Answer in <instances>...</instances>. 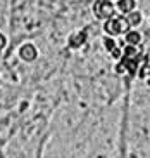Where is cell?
Instances as JSON below:
<instances>
[{
  "mask_svg": "<svg viewBox=\"0 0 150 158\" xmlns=\"http://www.w3.org/2000/svg\"><path fill=\"white\" fill-rule=\"evenodd\" d=\"M138 61H140V57H138V51H137V47L131 44V45H128L126 49H124L123 63L117 64V71H119V73H123V71L128 70L131 75H135V73H137Z\"/></svg>",
  "mask_w": 150,
  "mask_h": 158,
  "instance_id": "6da1fadb",
  "label": "cell"
},
{
  "mask_svg": "<svg viewBox=\"0 0 150 158\" xmlns=\"http://www.w3.org/2000/svg\"><path fill=\"white\" fill-rule=\"evenodd\" d=\"M104 30L109 35H123L129 30V21L123 16H119V18H109V21L105 23Z\"/></svg>",
  "mask_w": 150,
  "mask_h": 158,
  "instance_id": "7a4b0ae2",
  "label": "cell"
},
{
  "mask_svg": "<svg viewBox=\"0 0 150 158\" xmlns=\"http://www.w3.org/2000/svg\"><path fill=\"white\" fill-rule=\"evenodd\" d=\"M93 12L98 19H109L110 16H114V5L109 0H98L93 5Z\"/></svg>",
  "mask_w": 150,
  "mask_h": 158,
  "instance_id": "3957f363",
  "label": "cell"
},
{
  "mask_svg": "<svg viewBox=\"0 0 150 158\" xmlns=\"http://www.w3.org/2000/svg\"><path fill=\"white\" fill-rule=\"evenodd\" d=\"M21 57L24 61H33L37 57V49L31 45V44H26V45L21 47Z\"/></svg>",
  "mask_w": 150,
  "mask_h": 158,
  "instance_id": "277c9868",
  "label": "cell"
},
{
  "mask_svg": "<svg viewBox=\"0 0 150 158\" xmlns=\"http://www.w3.org/2000/svg\"><path fill=\"white\" fill-rule=\"evenodd\" d=\"M85 40H87V33H76L74 37H71V40H69V44H71V47H79L81 44H85Z\"/></svg>",
  "mask_w": 150,
  "mask_h": 158,
  "instance_id": "5b68a950",
  "label": "cell"
},
{
  "mask_svg": "<svg viewBox=\"0 0 150 158\" xmlns=\"http://www.w3.org/2000/svg\"><path fill=\"white\" fill-rule=\"evenodd\" d=\"M104 44H105V49L112 52L114 57H119V54H121V52H119V49L116 47V42H114V40H110V38H105Z\"/></svg>",
  "mask_w": 150,
  "mask_h": 158,
  "instance_id": "8992f818",
  "label": "cell"
},
{
  "mask_svg": "<svg viewBox=\"0 0 150 158\" xmlns=\"http://www.w3.org/2000/svg\"><path fill=\"white\" fill-rule=\"evenodd\" d=\"M119 9L123 12H131L135 9V0H119Z\"/></svg>",
  "mask_w": 150,
  "mask_h": 158,
  "instance_id": "52a82bcc",
  "label": "cell"
},
{
  "mask_svg": "<svg viewBox=\"0 0 150 158\" xmlns=\"http://www.w3.org/2000/svg\"><path fill=\"white\" fill-rule=\"evenodd\" d=\"M126 42L128 44H133V45H137L140 42V33L137 31H128L126 33Z\"/></svg>",
  "mask_w": 150,
  "mask_h": 158,
  "instance_id": "ba28073f",
  "label": "cell"
},
{
  "mask_svg": "<svg viewBox=\"0 0 150 158\" xmlns=\"http://www.w3.org/2000/svg\"><path fill=\"white\" fill-rule=\"evenodd\" d=\"M128 21H129V24H133V26H137V24L141 23V14L140 12H133L129 18H128Z\"/></svg>",
  "mask_w": 150,
  "mask_h": 158,
  "instance_id": "9c48e42d",
  "label": "cell"
},
{
  "mask_svg": "<svg viewBox=\"0 0 150 158\" xmlns=\"http://www.w3.org/2000/svg\"><path fill=\"white\" fill-rule=\"evenodd\" d=\"M148 71H150V54L147 56V66H145V68H143V70L140 71V77H145V75L148 73Z\"/></svg>",
  "mask_w": 150,
  "mask_h": 158,
  "instance_id": "30bf717a",
  "label": "cell"
},
{
  "mask_svg": "<svg viewBox=\"0 0 150 158\" xmlns=\"http://www.w3.org/2000/svg\"><path fill=\"white\" fill-rule=\"evenodd\" d=\"M4 45H5V37L2 35V33H0V51L4 49Z\"/></svg>",
  "mask_w": 150,
  "mask_h": 158,
  "instance_id": "8fae6325",
  "label": "cell"
}]
</instances>
